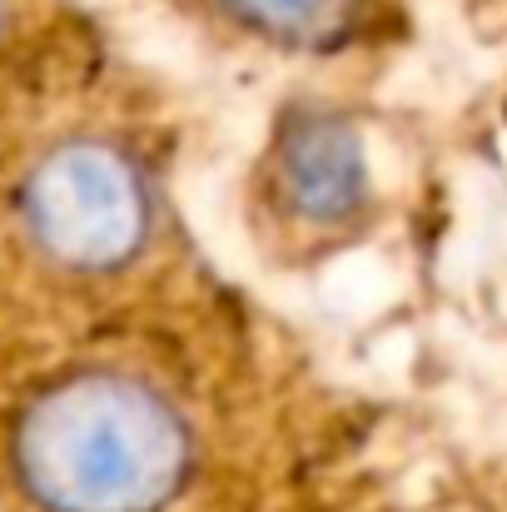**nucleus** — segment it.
I'll use <instances>...</instances> for the list:
<instances>
[{
  "mask_svg": "<svg viewBox=\"0 0 507 512\" xmlns=\"http://www.w3.org/2000/svg\"><path fill=\"white\" fill-rule=\"evenodd\" d=\"M5 478L30 512H169L194 478V428L155 373L80 358L5 423Z\"/></svg>",
  "mask_w": 507,
  "mask_h": 512,
  "instance_id": "f257e3e1",
  "label": "nucleus"
},
{
  "mask_svg": "<svg viewBox=\"0 0 507 512\" xmlns=\"http://www.w3.org/2000/svg\"><path fill=\"white\" fill-rule=\"evenodd\" d=\"M5 10H10V0H0V35H5Z\"/></svg>",
  "mask_w": 507,
  "mask_h": 512,
  "instance_id": "39448f33",
  "label": "nucleus"
},
{
  "mask_svg": "<svg viewBox=\"0 0 507 512\" xmlns=\"http://www.w3.org/2000/svg\"><path fill=\"white\" fill-rule=\"evenodd\" d=\"M10 214L30 264L95 284L140 264L155 244V189L135 150L110 135H60L30 155Z\"/></svg>",
  "mask_w": 507,
  "mask_h": 512,
  "instance_id": "f03ea898",
  "label": "nucleus"
},
{
  "mask_svg": "<svg viewBox=\"0 0 507 512\" xmlns=\"http://www.w3.org/2000/svg\"><path fill=\"white\" fill-rule=\"evenodd\" d=\"M363 150L358 135L329 115H294L279 130L274 155V189L294 224L304 229H334L348 224L363 204Z\"/></svg>",
  "mask_w": 507,
  "mask_h": 512,
  "instance_id": "7ed1b4c3",
  "label": "nucleus"
},
{
  "mask_svg": "<svg viewBox=\"0 0 507 512\" xmlns=\"http://www.w3.org/2000/svg\"><path fill=\"white\" fill-rule=\"evenodd\" d=\"M229 25L279 45H334L358 25L363 0H204Z\"/></svg>",
  "mask_w": 507,
  "mask_h": 512,
  "instance_id": "20e7f679",
  "label": "nucleus"
}]
</instances>
